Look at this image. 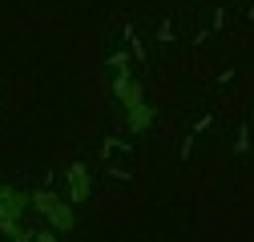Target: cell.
Returning <instances> with one entry per match:
<instances>
[{"instance_id": "6da1fadb", "label": "cell", "mask_w": 254, "mask_h": 242, "mask_svg": "<svg viewBox=\"0 0 254 242\" xmlns=\"http://www.w3.org/2000/svg\"><path fill=\"white\" fill-rule=\"evenodd\" d=\"M33 202H37V210H41L57 230H73V210L61 202V198H53V194H33Z\"/></svg>"}, {"instance_id": "7a4b0ae2", "label": "cell", "mask_w": 254, "mask_h": 242, "mask_svg": "<svg viewBox=\"0 0 254 242\" xmlns=\"http://www.w3.org/2000/svg\"><path fill=\"white\" fill-rule=\"evenodd\" d=\"M89 190H93L89 170H85V166H73V170H69V198H73V202H85Z\"/></svg>"}, {"instance_id": "3957f363", "label": "cell", "mask_w": 254, "mask_h": 242, "mask_svg": "<svg viewBox=\"0 0 254 242\" xmlns=\"http://www.w3.org/2000/svg\"><path fill=\"white\" fill-rule=\"evenodd\" d=\"M33 238H37V242H61V238H57V234H53V230H37V234H33Z\"/></svg>"}]
</instances>
